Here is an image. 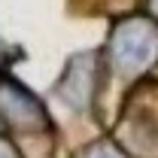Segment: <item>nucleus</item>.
Segmentation results:
<instances>
[{
	"mask_svg": "<svg viewBox=\"0 0 158 158\" xmlns=\"http://www.w3.org/2000/svg\"><path fill=\"white\" fill-rule=\"evenodd\" d=\"M0 158H3V152H0Z\"/></svg>",
	"mask_w": 158,
	"mask_h": 158,
	"instance_id": "obj_1",
	"label": "nucleus"
}]
</instances>
